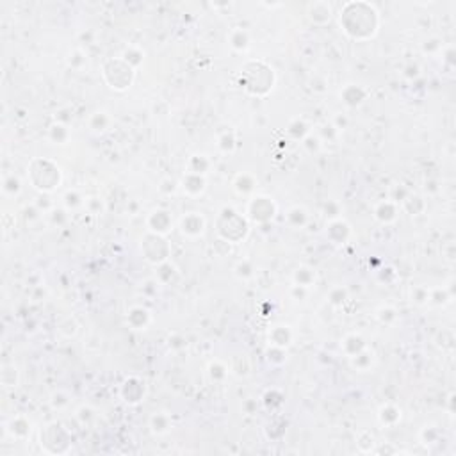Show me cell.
I'll use <instances>...</instances> for the list:
<instances>
[{
  "label": "cell",
  "mask_w": 456,
  "mask_h": 456,
  "mask_svg": "<svg viewBox=\"0 0 456 456\" xmlns=\"http://www.w3.org/2000/svg\"><path fill=\"white\" fill-rule=\"evenodd\" d=\"M294 278H296V285H300V287H308L314 280V273L310 269H298V273Z\"/></svg>",
  "instance_id": "5bb4252c"
},
{
  "label": "cell",
  "mask_w": 456,
  "mask_h": 456,
  "mask_svg": "<svg viewBox=\"0 0 456 456\" xmlns=\"http://www.w3.org/2000/svg\"><path fill=\"white\" fill-rule=\"evenodd\" d=\"M248 43H250V38H248V34H246L244 31H241V29H235V31L230 34V45L235 48V50H244V48L248 47Z\"/></svg>",
  "instance_id": "30bf717a"
},
{
  "label": "cell",
  "mask_w": 456,
  "mask_h": 456,
  "mask_svg": "<svg viewBox=\"0 0 456 456\" xmlns=\"http://www.w3.org/2000/svg\"><path fill=\"white\" fill-rule=\"evenodd\" d=\"M43 169L45 173H41V169L38 168V164L32 162L29 175H31L34 188L41 189V191H52L61 182V171H59V168L52 160H43Z\"/></svg>",
  "instance_id": "6da1fadb"
},
{
  "label": "cell",
  "mask_w": 456,
  "mask_h": 456,
  "mask_svg": "<svg viewBox=\"0 0 456 456\" xmlns=\"http://www.w3.org/2000/svg\"><path fill=\"white\" fill-rule=\"evenodd\" d=\"M4 191L6 193H18L20 191V182L15 178V176H9L4 184Z\"/></svg>",
  "instance_id": "d6986e66"
},
{
  "label": "cell",
  "mask_w": 456,
  "mask_h": 456,
  "mask_svg": "<svg viewBox=\"0 0 456 456\" xmlns=\"http://www.w3.org/2000/svg\"><path fill=\"white\" fill-rule=\"evenodd\" d=\"M152 428H153V431H155V433L168 431V428H169L168 417H166V415H162V413H155V415L152 417Z\"/></svg>",
  "instance_id": "4fadbf2b"
},
{
  "label": "cell",
  "mask_w": 456,
  "mask_h": 456,
  "mask_svg": "<svg viewBox=\"0 0 456 456\" xmlns=\"http://www.w3.org/2000/svg\"><path fill=\"white\" fill-rule=\"evenodd\" d=\"M250 214L258 223L269 221L275 214V203L269 198H255L250 203Z\"/></svg>",
  "instance_id": "7a4b0ae2"
},
{
  "label": "cell",
  "mask_w": 456,
  "mask_h": 456,
  "mask_svg": "<svg viewBox=\"0 0 456 456\" xmlns=\"http://www.w3.org/2000/svg\"><path fill=\"white\" fill-rule=\"evenodd\" d=\"M205 188V180L202 175H196V173H188V176H184V191L189 193V195H200Z\"/></svg>",
  "instance_id": "8992f818"
},
{
  "label": "cell",
  "mask_w": 456,
  "mask_h": 456,
  "mask_svg": "<svg viewBox=\"0 0 456 456\" xmlns=\"http://www.w3.org/2000/svg\"><path fill=\"white\" fill-rule=\"evenodd\" d=\"M363 97H366V93H363L360 87H355V86H347L346 91L342 93L344 102H346L347 106H351V107L358 106L360 102L363 100Z\"/></svg>",
  "instance_id": "9c48e42d"
},
{
  "label": "cell",
  "mask_w": 456,
  "mask_h": 456,
  "mask_svg": "<svg viewBox=\"0 0 456 456\" xmlns=\"http://www.w3.org/2000/svg\"><path fill=\"white\" fill-rule=\"evenodd\" d=\"M269 339L273 340V344L277 347H284L291 342V331H289V326H277L273 328V331L269 333Z\"/></svg>",
  "instance_id": "ba28073f"
},
{
  "label": "cell",
  "mask_w": 456,
  "mask_h": 456,
  "mask_svg": "<svg viewBox=\"0 0 456 456\" xmlns=\"http://www.w3.org/2000/svg\"><path fill=\"white\" fill-rule=\"evenodd\" d=\"M253 186H255L253 176L246 175V173H242V175H239L237 178H235V189L241 193H250L251 189H253Z\"/></svg>",
  "instance_id": "7c38bea8"
},
{
  "label": "cell",
  "mask_w": 456,
  "mask_h": 456,
  "mask_svg": "<svg viewBox=\"0 0 456 456\" xmlns=\"http://www.w3.org/2000/svg\"><path fill=\"white\" fill-rule=\"evenodd\" d=\"M376 218L380 219V221L387 223V221H392L394 218H396V209H394V205L390 202H385L382 203V205L376 209Z\"/></svg>",
  "instance_id": "8fae6325"
},
{
  "label": "cell",
  "mask_w": 456,
  "mask_h": 456,
  "mask_svg": "<svg viewBox=\"0 0 456 456\" xmlns=\"http://www.w3.org/2000/svg\"><path fill=\"white\" fill-rule=\"evenodd\" d=\"M180 228H182V234L184 235H189V237H196L203 232L205 228V219L202 218L200 214L196 212H189L182 218L180 221Z\"/></svg>",
  "instance_id": "277c9868"
},
{
  "label": "cell",
  "mask_w": 456,
  "mask_h": 456,
  "mask_svg": "<svg viewBox=\"0 0 456 456\" xmlns=\"http://www.w3.org/2000/svg\"><path fill=\"white\" fill-rule=\"evenodd\" d=\"M330 300H331V303H335V305L344 303V300H346V291H342V289H335V291H331Z\"/></svg>",
  "instance_id": "ffe728a7"
},
{
  "label": "cell",
  "mask_w": 456,
  "mask_h": 456,
  "mask_svg": "<svg viewBox=\"0 0 456 456\" xmlns=\"http://www.w3.org/2000/svg\"><path fill=\"white\" fill-rule=\"evenodd\" d=\"M50 137L55 141V143H64L68 139V130L64 125L57 123V125H52L50 127Z\"/></svg>",
  "instance_id": "9a60e30c"
},
{
  "label": "cell",
  "mask_w": 456,
  "mask_h": 456,
  "mask_svg": "<svg viewBox=\"0 0 456 456\" xmlns=\"http://www.w3.org/2000/svg\"><path fill=\"white\" fill-rule=\"evenodd\" d=\"M148 226H150V230H152L153 234L166 235L169 230H171V226H173L171 216H169L166 211L152 212V216L148 218Z\"/></svg>",
  "instance_id": "3957f363"
},
{
  "label": "cell",
  "mask_w": 456,
  "mask_h": 456,
  "mask_svg": "<svg viewBox=\"0 0 456 456\" xmlns=\"http://www.w3.org/2000/svg\"><path fill=\"white\" fill-rule=\"evenodd\" d=\"M289 221L293 223L294 226H300L307 221V214H305L303 209H293V211L289 212Z\"/></svg>",
  "instance_id": "e0dca14e"
},
{
  "label": "cell",
  "mask_w": 456,
  "mask_h": 456,
  "mask_svg": "<svg viewBox=\"0 0 456 456\" xmlns=\"http://www.w3.org/2000/svg\"><path fill=\"white\" fill-rule=\"evenodd\" d=\"M91 120H97L98 123H95V125H91V129L93 130H104L107 127V123H109V118L106 116V113H97L93 114V118Z\"/></svg>",
  "instance_id": "ac0fdd59"
},
{
  "label": "cell",
  "mask_w": 456,
  "mask_h": 456,
  "mask_svg": "<svg viewBox=\"0 0 456 456\" xmlns=\"http://www.w3.org/2000/svg\"><path fill=\"white\" fill-rule=\"evenodd\" d=\"M80 198L77 196V193H68L66 195V205L68 207H77V205H80Z\"/></svg>",
  "instance_id": "44dd1931"
},
{
  "label": "cell",
  "mask_w": 456,
  "mask_h": 456,
  "mask_svg": "<svg viewBox=\"0 0 456 456\" xmlns=\"http://www.w3.org/2000/svg\"><path fill=\"white\" fill-rule=\"evenodd\" d=\"M150 321V316H148V310H144V308L137 307V308H132L129 314V323L132 324L136 330H141V328H144L146 324H148Z\"/></svg>",
  "instance_id": "52a82bcc"
},
{
  "label": "cell",
  "mask_w": 456,
  "mask_h": 456,
  "mask_svg": "<svg viewBox=\"0 0 456 456\" xmlns=\"http://www.w3.org/2000/svg\"><path fill=\"white\" fill-rule=\"evenodd\" d=\"M22 422V417H18V419H13V422H11V426L13 428H9V431L13 433V435H16V437H25V435H29V431H31V428H29V424L25 422L24 426L20 424Z\"/></svg>",
  "instance_id": "2e32d148"
},
{
  "label": "cell",
  "mask_w": 456,
  "mask_h": 456,
  "mask_svg": "<svg viewBox=\"0 0 456 456\" xmlns=\"http://www.w3.org/2000/svg\"><path fill=\"white\" fill-rule=\"evenodd\" d=\"M308 16L314 24H326L331 18V8L326 2H316L308 6Z\"/></svg>",
  "instance_id": "5b68a950"
}]
</instances>
